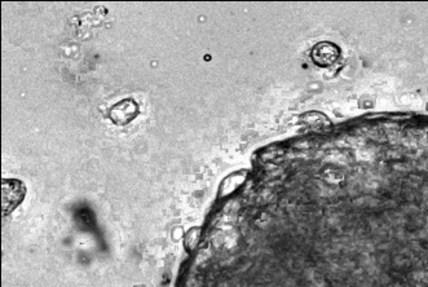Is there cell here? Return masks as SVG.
I'll use <instances>...</instances> for the list:
<instances>
[{
  "label": "cell",
  "mask_w": 428,
  "mask_h": 287,
  "mask_svg": "<svg viewBox=\"0 0 428 287\" xmlns=\"http://www.w3.org/2000/svg\"><path fill=\"white\" fill-rule=\"evenodd\" d=\"M27 193L25 185L18 182L7 179L3 180V216H7L12 209H16Z\"/></svg>",
  "instance_id": "6da1fadb"
},
{
  "label": "cell",
  "mask_w": 428,
  "mask_h": 287,
  "mask_svg": "<svg viewBox=\"0 0 428 287\" xmlns=\"http://www.w3.org/2000/svg\"><path fill=\"white\" fill-rule=\"evenodd\" d=\"M138 114H139L138 104L131 98H127V100H123L121 103L114 105L110 109L109 115L115 124L123 126V124H127L133 121L138 117Z\"/></svg>",
  "instance_id": "7a4b0ae2"
}]
</instances>
